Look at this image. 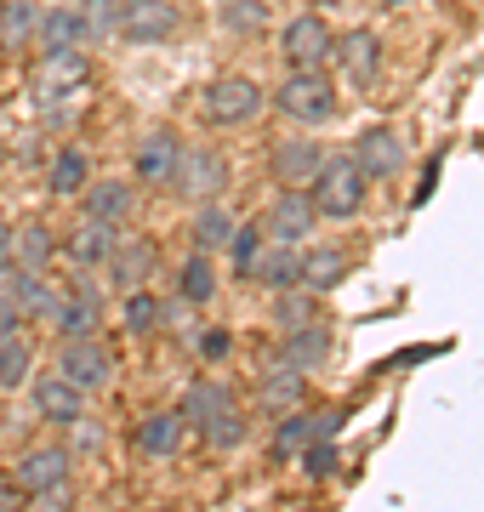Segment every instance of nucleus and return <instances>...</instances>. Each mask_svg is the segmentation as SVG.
<instances>
[{
    "label": "nucleus",
    "mask_w": 484,
    "mask_h": 512,
    "mask_svg": "<svg viewBox=\"0 0 484 512\" xmlns=\"http://www.w3.org/2000/svg\"><path fill=\"white\" fill-rule=\"evenodd\" d=\"M86 52H46L40 57V74H35V97L40 103H52V97H63V92H86Z\"/></svg>",
    "instance_id": "obj_15"
},
{
    "label": "nucleus",
    "mask_w": 484,
    "mask_h": 512,
    "mask_svg": "<svg viewBox=\"0 0 484 512\" xmlns=\"http://www.w3.org/2000/svg\"><path fill=\"white\" fill-rule=\"evenodd\" d=\"M80 23H86V40L120 35V0H86L80 6Z\"/></svg>",
    "instance_id": "obj_37"
},
{
    "label": "nucleus",
    "mask_w": 484,
    "mask_h": 512,
    "mask_svg": "<svg viewBox=\"0 0 484 512\" xmlns=\"http://www.w3.org/2000/svg\"><path fill=\"white\" fill-rule=\"evenodd\" d=\"M257 256H262V228H234V239H228V262H234V274L251 279Z\"/></svg>",
    "instance_id": "obj_38"
},
{
    "label": "nucleus",
    "mask_w": 484,
    "mask_h": 512,
    "mask_svg": "<svg viewBox=\"0 0 484 512\" xmlns=\"http://www.w3.org/2000/svg\"><path fill=\"white\" fill-rule=\"evenodd\" d=\"M86 154H80V148H63V154H57L52 160V177H46V183H52V194H80V188H86Z\"/></svg>",
    "instance_id": "obj_36"
},
{
    "label": "nucleus",
    "mask_w": 484,
    "mask_h": 512,
    "mask_svg": "<svg viewBox=\"0 0 484 512\" xmlns=\"http://www.w3.org/2000/svg\"><path fill=\"white\" fill-rule=\"evenodd\" d=\"M114 251H120V234H114V228H103V222H80L75 234H69V245H63V256L75 262V274L109 268Z\"/></svg>",
    "instance_id": "obj_18"
},
{
    "label": "nucleus",
    "mask_w": 484,
    "mask_h": 512,
    "mask_svg": "<svg viewBox=\"0 0 484 512\" xmlns=\"http://www.w3.org/2000/svg\"><path fill=\"white\" fill-rule=\"evenodd\" d=\"M348 268H354V256L336 251V245H325V251L302 256V285H308L314 296H325V291H336V285L348 279Z\"/></svg>",
    "instance_id": "obj_28"
},
{
    "label": "nucleus",
    "mask_w": 484,
    "mask_h": 512,
    "mask_svg": "<svg viewBox=\"0 0 484 512\" xmlns=\"http://www.w3.org/2000/svg\"><path fill=\"white\" fill-rule=\"evenodd\" d=\"M342 57V74L354 80V86H376V74H382V40L371 29H354L348 40H336V52Z\"/></svg>",
    "instance_id": "obj_21"
},
{
    "label": "nucleus",
    "mask_w": 484,
    "mask_h": 512,
    "mask_svg": "<svg viewBox=\"0 0 484 512\" xmlns=\"http://www.w3.org/2000/svg\"><path fill=\"white\" fill-rule=\"evenodd\" d=\"M40 52H75L80 40H86V23H80L75 6H52V12H40Z\"/></svg>",
    "instance_id": "obj_27"
},
{
    "label": "nucleus",
    "mask_w": 484,
    "mask_h": 512,
    "mask_svg": "<svg viewBox=\"0 0 484 512\" xmlns=\"http://www.w3.org/2000/svg\"><path fill=\"white\" fill-rule=\"evenodd\" d=\"M354 165L365 171V183H393V177H405V137L393 126H371L359 131L354 143Z\"/></svg>",
    "instance_id": "obj_6"
},
{
    "label": "nucleus",
    "mask_w": 484,
    "mask_h": 512,
    "mask_svg": "<svg viewBox=\"0 0 484 512\" xmlns=\"http://www.w3.org/2000/svg\"><path fill=\"white\" fill-rule=\"evenodd\" d=\"M382 6H405V0H382Z\"/></svg>",
    "instance_id": "obj_48"
},
{
    "label": "nucleus",
    "mask_w": 484,
    "mask_h": 512,
    "mask_svg": "<svg viewBox=\"0 0 484 512\" xmlns=\"http://www.w3.org/2000/svg\"><path fill=\"white\" fill-rule=\"evenodd\" d=\"M57 376L75 382L80 393H103L114 382V353L97 342V336H80V342H63L57 353Z\"/></svg>",
    "instance_id": "obj_5"
},
{
    "label": "nucleus",
    "mask_w": 484,
    "mask_h": 512,
    "mask_svg": "<svg viewBox=\"0 0 484 512\" xmlns=\"http://www.w3.org/2000/svg\"><path fill=\"white\" fill-rule=\"evenodd\" d=\"M331 359V330L325 325H302V330H285V342H280V353H274V365H291V370H319Z\"/></svg>",
    "instance_id": "obj_19"
},
{
    "label": "nucleus",
    "mask_w": 484,
    "mask_h": 512,
    "mask_svg": "<svg viewBox=\"0 0 484 512\" xmlns=\"http://www.w3.org/2000/svg\"><path fill=\"white\" fill-rule=\"evenodd\" d=\"M120 319H126V330H154L160 325V302H154L149 291H126V308H120Z\"/></svg>",
    "instance_id": "obj_39"
},
{
    "label": "nucleus",
    "mask_w": 484,
    "mask_h": 512,
    "mask_svg": "<svg viewBox=\"0 0 484 512\" xmlns=\"http://www.w3.org/2000/svg\"><path fill=\"white\" fill-rule=\"evenodd\" d=\"M285 57H291V69H325L336 52V35H331V23L319 18V12H302V18L285 23Z\"/></svg>",
    "instance_id": "obj_10"
},
{
    "label": "nucleus",
    "mask_w": 484,
    "mask_h": 512,
    "mask_svg": "<svg viewBox=\"0 0 484 512\" xmlns=\"http://www.w3.org/2000/svg\"><path fill=\"white\" fill-rule=\"evenodd\" d=\"M23 507V490L18 484H6V478H0V512H18Z\"/></svg>",
    "instance_id": "obj_46"
},
{
    "label": "nucleus",
    "mask_w": 484,
    "mask_h": 512,
    "mask_svg": "<svg viewBox=\"0 0 484 512\" xmlns=\"http://www.w3.org/2000/svg\"><path fill=\"white\" fill-rule=\"evenodd\" d=\"M342 421H348V410H319V416H314V439H336V433H342Z\"/></svg>",
    "instance_id": "obj_42"
},
{
    "label": "nucleus",
    "mask_w": 484,
    "mask_h": 512,
    "mask_svg": "<svg viewBox=\"0 0 484 512\" xmlns=\"http://www.w3.org/2000/svg\"><path fill=\"white\" fill-rule=\"evenodd\" d=\"M302 399H308V376L291 370V365L262 359V387H257L262 410H268V416H291V410H302Z\"/></svg>",
    "instance_id": "obj_13"
},
{
    "label": "nucleus",
    "mask_w": 484,
    "mask_h": 512,
    "mask_svg": "<svg viewBox=\"0 0 484 512\" xmlns=\"http://www.w3.org/2000/svg\"><path fill=\"white\" fill-rule=\"evenodd\" d=\"M97 319H103V308H97V285L86 274H80V291L63 296V308H57L52 325L69 336V342H80V336H97Z\"/></svg>",
    "instance_id": "obj_22"
},
{
    "label": "nucleus",
    "mask_w": 484,
    "mask_h": 512,
    "mask_svg": "<svg viewBox=\"0 0 484 512\" xmlns=\"http://www.w3.org/2000/svg\"><path fill=\"white\" fill-rule=\"evenodd\" d=\"M40 501V512H69V501H75V484H63V490H46V495H35Z\"/></svg>",
    "instance_id": "obj_43"
},
{
    "label": "nucleus",
    "mask_w": 484,
    "mask_h": 512,
    "mask_svg": "<svg viewBox=\"0 0 484 512\" xmlns=\"http://www.w3.org/2000/svg\"><path fill=\"white\" fill-rule=\"evenodd\" d=\"M205 114H211V126H245L262 114V86L245 74H217L205 86Z\"/></svg>",
    "instance_id": "obj_4"
},
{
    "label": "nucleus",
    "mask_w": 484,
    "mask_h": 512,
    "mask_svg": "<svg viewBox=\"0 0 484 512\" xmlns=\"http://www.w3.org/2000/svg\"><path fill=\"white\" fill-rule=\"evenodd\" d=\"M183 29V12L171 6V0H126L120 6V35L131 46H160Z\"/></svg>",
    "instance_id": "obj_8"
},
{
    "label": "nucleus",
    "mask_w": 484,
    "mask_h": 512,
    "mask_svg": "<svg viewBox=\"0 0 484 512\" xmlns=\"http://www.w3.org/2000/svg\"><path fill=\"white\" fill-rule=\"evenodd\" d=\"M314 313H319V296L314 291H280V302H274V325H280V330H302V325H314Z\"/></svg>",
    "instance_id": "obj_35"
},
{
    "label": "nucleus",
    "mask_w": 484,
    "mask_h": 512,
    "mask_svg": "<svg viewBox=\"0 0 484 512\" xmlns=\"http://www.w3.org/2000/svg\"><path fill=\"white\" fill-rule=\"evenodd\" d=\"M325 165V148L314 137H285V143L268 148V171L280 177V188H308Z\"/></svg>",
    "instance_id": "obj_11"
},
{
    "label": "nucleus",
    "mask_w": 484,
    "mask_h": 512,
    "mask_svg": "<svg viewBox=\"0 0 484 512\" xmlns=\"http://www.w3.org/2000/svg\"><path fill=\"white\" fill-rule=\"evenodd\" d=\"M217 6H223V0H217Z\"/></svg>",
    "instance_id": "obj_50"
},
{
    "label": "nucleus",
    "mask_w": 484,
    "mask_h": 512,
    "mask_svg": "<svg viewBox=\"0 0 484 512\" xmlns=\"http://www.w3.org/2000/svg\"><path fill=\"white\" fill-rule=\"evenodd\" d=\"M280 114L297 126H331L336 120V86L325 69H297L280 86Z\"/></svg>",
    "instance_id": "obj_3"
},
{
    "label": "nucleus",
    "mask_w": 484,
    "mask_h": 512,
    "mask_svg": "<svg viewBox=\"0 0 484 512\" xmlns=\"http://www.w3.org/2000/svg\"><path fill=\"white\" fill-rule=\"evenodd\" d=\"M314 444V410H291V416L280 421V433H274V461H291V456H302Z\"/></svg>",
    "instance_id": "obj_31"
},
{
    "label": "nucleus",
    "mask_w": 484,
    "mask_h": 512,
    "mask_svg": "<svg viewBox=\"0 0 484 512\" xmlns=\"http://www.w3.org/2000/svg\"><path fill=\"white\" fill-rule=\"evenodd\" d=\"M131 183H92L86 188V211H80V222H103V228H120V222L131 217Z\"/></svg>",
    "instance_id": "obj_23"
},
{
    "label": "nucleus",
    "mask_w": 484,
    "mask_h": 512,
    "mask_svg": "<svg viewBox=\"0 0 484 512\" xmlns=\"http://www.w3.org/2000/svg\"><path fill=\"white\" fill-rule=\"evenodd\" d=\"M336 461H342V450H336V439H314L308 450H302V467H308V478H331Z\"/></svg>",
    "instance_id": "obj_40"
},
{
    "label": "nucleus",
    "mask_w": 484,
    "mask_h": 512,
    "mask_svg": "<svg viewBox=\"0 0 484 512\" xmlns=\"http://www.w3.org/2000/svg\"><path fill=\"white\" fill-rule=\"evenodd\" d=\"M314 6H342V0H314Z\"/></svg>",
    "instance_id": "obj_47"
},
{
    "label": "nucleus",
    "mask_w": 484,
    "mask_h": 512,
    "mask_svg": "<svg viewBox=\"0 0 484 512\" xmlns=\"http://www.w3.org/2000/svg\"><path fill=\"white\" fill-rule=\"evenodd\" d=\"M251 279L268 285V291H297L302 285V251L297 245H274V251H262L257 268H251Z\"/></svg>",
    "instance_id": "obj_25"
},
{
    "label": "nucleus",
    "mask_w": 484,
    "mask_h": 512,
    "mask_svg": "<svg viewBox=\"0 0 484 512\" xmlns=\"http://www.w3.org/2000/svg\"><path fill=\"white\" fill-rule=\"evenodd\" d=\"M29 365H35V348H29L23 336H0V387H6V393L29 382Z\"/></svg>",
    "instance_id": "obj_32"
},
{
    "label": "nucleus",
    "mask_w": 484,
    "mask_h": 512,
    "mask_svg": "<svg viewBox=\"0 0 484 512\" xmlns=\"http://www.w3.org/2000/svg\"><path fill=\"white\" fill-rule=\"evenodd\" d=\"M35 29H40V0H6V6H0V40L18 46V40H29Z\"/></svg>",
    "instance_id": "obj_33"
},
{
    "label": "nucleus",
    "mask_w": 484,
    "mask_h": 512,
    "mask_svg": "<svg viewBox=\"0 0 484 512\" xmlns=\"http://www.w3.org/2000/svg\"><path fill=\"white\" fill-rule=\"evenodd\" d=\"M177 416H183L188 433H200L211 450H240L245 444V416H240V404H234V393H228L223 382H194L183 393V404H177Z\"/></svg>",
    "instance_id": "obj_1"
},
{
    "label": "nucleus",
    "mask_w": 484,
    "mask_h": 512,
    "mask_svg": "<svg viewBox=\"0 0 484 512\" xmlns=\"http://www.w3.org/2000/svg\"><path fill=\"white\" fill-rule=\"evenodd\" d=\"M171 188L177 194H188V200H217L228 188V160L223 154H211V148H183V160H177V171H171Z\"/></svg>",
    "instance_id": "obj_9"
},
{
    "label": "nucleus",
    "mask_w": 484,
    "mask_h": 512,
    "mask_svg": "<svg viewBox=\"0 0 484 512\" xmlns=\"http://www.w3.org/2000/svg\"><path fill=\"white\" fill-rule=\"evenodd\" d=\"M314 217H331V222H348V217H359L365 211V171L354 165V154H325V165H319V177L314 183Z\"/></svg>",
    "instance_id": "obj_2"
},
{
    "label": "nucleus",
    "mask_w": 484,
    "mask_h": 512,
    "mask_svg": "<svg viewBox=\"0 0 484 512\" xmlns=\"http://www.w3.org/2000/svg\"><path fill=\"white\" fill-rule=\"evenodd\" d=\"M154 512H171V507H154Z\"/></svg>",
    "instance_id": "obj_49"
},
{
    "label": "nucleus",
    "mask_w": 484,
    "mask_h": 512,
    "mask_svg": "<svg viewBox=\"0 0 484 512\" xmlns=\"http://www.w3.org/2000/svg\"><path fill=\"white\" fill-rule=\"evenodd\" d=\"M234 228H240V222L228 217V211H223L217 200H205L200 211H194V245H200L205 256H211V251H228V239H234Z\"/></svg>",
    "instance_id": "obj_30"
},
{
    "label": "nucleus",
    "mask_w": 484,
    "mask_h": 512,
    "mask_svg": "<svg viewBox=\"0 0 484 512\" xmlns=\"http://www.w3.org/2000/svg\"><path fill=\"white\" fill-rule=\"evenodd\" d=\"M23 495H46V490H63V484H75V456L63 450V444H35L29 456L18 461V473H12Z\"/></svg>",
    "instance_id": "obj_7"
},
{
    "label": "nucleus",
    "mask_w": 484,
    "mask_h": 512,
    "mask_svg": "<svg viewBox=\"0 0 484 512\" xmlns=\"http://www.w3.org/2000/svg\"><path fill=\"white\" fill-rule=\"evenodd\" d=\"M194 353H200L205 365H223L228 353H234V336H228V330H217V325H211V330H200V348H194Z\"/></svg>",
    "instance_id": "obj_41"
},
{
    "label": "nucleus",
    "mask_w": 484,
    "mask_h": 512,
    "mask_svg": "<svg viewBox=\"0 0 484 512\" xmlns=\"http://www.w3.org/2000/svg\"><path fill=\"white\" fill-rule=\"evenodd\" d=\"M177 160H183V137L177 131H149L143 143L131 148V177L137 183H171Z\"/></svg>",
    "instance_id": "obj_12"
},
{
    "label": "nucleus",
    "mask_w": 484,
    "mask_h": 512,
    "mask_svg": "<svg viewBox=\"0 0 484 512\" xmlns=\"http://www.w3.org/2000/svg\"><path fill=\"white\" fill-rule=\"evenodd\" d=\"M217 296V268H211V256L194 251L183 262V274H177V302H188V308H200V302H211Z\"/></svg>",
    "instance_id": "obj_29"
},
{
    "label": "nucleus",
    "mask_w": 484,
    "mask_h": 512,
    "mask_svg": "<svg viewBox=\"0 0 484 512\" xmlns=\"http://www.w3.org/2000/svg\"><path fill=\"white\" fill-rule=\"evenodd\" d=\"M262 228H268V234L280 239V245H302V239L314 234V200H308L302 188H285L280 200L268 205Z\"/></svg>",
    "instance_id": "obj_16"
},
{
    "label": "nucleus",
    "mask_w": 484,
    "mask_h": 512,
    "mask_svg": "<svg viewBox=\"0 0 484 512\" xmlns=\"http://www.w3.org/2000/svg\"><path fill=\"white\" fill-rule=\"evenodd\" d=\"M228 35H262L268 29V0H223Z\"/></svg>",
    "instance_id": "obj_34"
},
{
    "label": "nucleus",
    "mask_w": 484,
    "mask_h": 512,
    "mask_svg": "<svg viewBox=\"0 0 484 512\" xmlns=\"http://www.w3.org/2000/svg\"><path fill=\"white\" fill-rule=\"evenodd\" d=\"M183 439H188V421L177 416V410H154V416H143L137 433H131L137 456H149V461H171L183 450Z\"/></svg>",
    "instance_id": "obj_14"
},
{
    "label": "nucleus",
    "mask_w": 484,
    "mask_h": 512,
    "mask_svg": "<svg viewBox=\"0 0 484 512\" xmlns=\"http://www.w3.org/2000/svg\"><path fill=\"white\" fill-rule=\"evenodd\" d=\"M29 399H35L40 421H57V427H75V421L86 416V393H80L75 382H63V376H40Z\"/></svg>",
    "instance_id": "obj_17"
},
{
    "label": "nucleus",
    "mask_w": 484,
    "mask_h": 512,
    "mask_svg": "<svg viewBox=\"0 0 484 512\" xmlns=\"http://www.w3.org/2000/svg\"><path fill=\"white\" fill-rule=\"evenodd\" d=\"M6 296L18 302V313H23V319H46V325H52V319H57V308H63V291H57L52 279H46V274H23V268L12 274Z\"/></svg>",
    "instance_id": "obj_20"
},
{
    "label": "nucleus",
    "mask_w": 484,
    "mask_h": 512,
    "mask_svg": "<svg viewBox=\"0 0 484 512\" xmlns=\"http://www.w3.org/2000/svg\"><path fill=\"white\" fill-rule=\"evenodd\" d=\"M57 256V239L46 222H23L12 228V262H18L23 274H46V262Z\"/></svg>",
    "instance_id": "obj_24"
},
{
    "label": "nucleus",
    "mask_w": 484,
    "mask_h": 512,
    "mask_svg": "<svg viewBox=\"0 0 484 512\" xmlns=\"http://www.w3.org/2000/svg\"><path fill=\"white\" fill-rule=\"evenodd\" d=\"M154 274V245L149 239H131V245H120V251L109 256V279L120 285V291H143Z\"/></svg>",
    "instance_id": "obj_26"
},
{
    "label": "nucleus",
    "mask_w": 484,
    "mask_h": 512,
    "mask_svg": "<svg viewBox=\"0 0 484 512\" xmlns=\"http://www.w3.org/2000/svg\"><path fill=\"white\" fill-rule=\"evenodd\" d=\"M439 165H445V160H428V171H422V183H416V205H422V200L433 194V183H439Z\"/></svg>",
    "instance_id": "obj_45"
},
{
    "label": "nucleus",
    "mask_w": 484,
    "mask_h": 512,
    "mask_svg": "<svg viewBox=\"0 0 484 512\" xmlns=\"http://www.w3.org/2000/svg\"><path fill=\"white\" fill-rule=\"evenodd\" d=\"M18 325H23V313H18V302L0 291V336H18Z\"/></svg>",
    "instance_id": "obj_44"
}]
</instances>
